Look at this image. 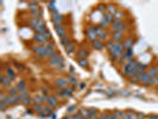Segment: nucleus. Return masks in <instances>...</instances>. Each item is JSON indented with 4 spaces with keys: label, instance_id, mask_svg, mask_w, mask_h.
<instances>
[{
    "label": "nucleus",
    "instance_id": "nucleus-1",
    "mask_svg": "<svg viewBox=\"0 0 158 119\" xmlns=\"http://www.w3.org/2000/svg\"><path fill=\"white\" fill-rule=\"evenodd\" d=\"M139 63L140 62L138 60H136V58H133L132 61L125 62L124 66H123V69H121L123 75L127 76V77H132L133 75H136V69H137Z\"/></svg>",
    "mask_w": 158,
    "mask_h": 119
},
{
    "label": "nucleus",
    "instance_id": "nucleus-2",
    "mask_svg": "<svg viewBox=\"0 0 158 119\" xmlns=\"http://www.w3.org/2000/svg\"><path fill=\"white\" fill-rule=\"evenodd\" d=\"M110 29H112V32H125L127 30V24L121 20L114 19L110 24Z\"/></svg>",
    "mask_w": 158,
    "mask_h": 119
},
{
    "label": "nucleus",
    "instance_id": "nucleus-3",
    "mask_svg": "<svg viewBox=\"0 0 158 119\" xmlns=\"http://www.w3.org/2000/svg\"><path fill=\"white\" fill-rule=\"evenodd\" d=\"M29 11L31 13V17H42L43 11L42 9L38 6L37 1H30L29 3Z\"/></svg>",
    "mask_w": 158,
    "mask_h": 119
},
{
    "label": "nucleus",
    "instance_id": "nucleus-4",
    "mask_svg": "<svg viewBox=\"0 0 158 119\" xmlns=\"http://www.w3.org/2000/svg\"><path fill=\"white\" fill-rule=\"evenodd\" d=\"M49 66L52 68H56V69H61L64 67V60H63V57L58 54L57 56H54L49 60Z\"/></svg>",
    "mask_w": 158,
    "mask_h": 119
},
{
    "label": "nucleus",
    "instance_id": "nucleus-5",
    "mask_svg": "<svg viewBox=\"0 0 158 119\" xmlns=\"http://www.w3.org/2000/svg\"><path fill=\"white\" fill-rule=\"evenodd\" d=\"M96 28L98 26H95V25H89L86 30V37H87L88 41H90V43L96 41V39H99L98 34H96Z\"/></svg>",
    "mask_w": 158,
    "mask_h": 119
},
{
    "label": "nucleus",
    "instance_id": "nucleus-6",
    "mask_svg": "<svg viewBox=\"0 0 158 119\" xmlns=\"http://www.w3.org/2000/svg\"><path fill=\"white\" fill-rule=\"evenodd\" d=\"M113 20H114L113 15H110L108 13H104V14H102V17H101V19H100V26L104 28V29H106L108 25H110V24H112Z\"/></svg>",
    "mask_w": 158,
    "mask_h": 119
},
{
    "label": "nucleus",
    "instance_id": "nucleus-7",
    "mask_svg": "<svg viewBox=\"0 0 158 119\" xmlns=\"http://www.w3.org/2000/svg\"><path fill=\"white\" fill-rule=\"evenodd\" d=\"M74 89H75V87H68V88L60 89V91L57 92V97L61 98V99H67V98L70 97V95H73Z\"/></svg>",
    "mask_w": 158,
    "mask_h": 119
},
{
    "label": "nucleus",
    "instance_id": "nucleus-8",
    "mask_svg": "<svg viewBox=\"0 0 158 119\" xmlns=\"http://www.w3.org/2000/svg\"><path fill=\"white\" fill-rule=\"evenodd\" d=\"M12 80H11V79H9V77H7L4 73L1 74V76H0V83H1V87H3V88H5V89H7V91H9L10 88H12Z\"/></svg>",
    "mask_w": 158,
    "mask_h": 119
},
{
    "label": "nucleus",
    "instance_id": "nucleus-9",
    "mask_svg": "<svg viewBox=\"0 0 158 119\" xmlns=\"http://www.w3.org/2000/svg\"><path fill=\"white\" fill-rule=\"evenodd\" d=\"M96 34H98L99 39H100V41H102V42H105L106 39L108 38V36H109L108 31L106 29H104V28H101L100 25H98V28H96Z\"/></svg>",
    "mask_w": 158,
    "mask_h": 119
},
{
    "label": "nucleus",
    "instance_id": "nucleus-10",
    "mask_svg": "<svg viewBox=\"0 0 158 119\" xmlns=\"http://www.w3.org/2000/svg\"><path fill=\"white\" fill-rule=\"evenodd\" d=\"M55 85L58 89H63V88H68L69 87V82L66 77H57L56 80H55Z\"/></svg>",
    "mask_w": 158,
    "mask_h": 119
},
{
    "label": "nucleus",
    "instance_id": "nucleus-11",
    "mask_svg": "<svg viewBox=\"0 0 158 119\" xmlns=\"http://www.w3.org/2000/svg\"><path fill=\"white\" fill-rule=\"evenodd\" d=\"M139 83L144 86H150V83H151V76L149 75L147 71H145L144 74H141L139 76Z\"/></svg>",
    "mask_w": 158,
    "mask_h": 119
},
{
    "label": "nucleus",
    "instance_id": "nucleus-12",
    "mask_svg": "<svg viewBox=\"0 0 158 119\" xmlns=\"http://www.w3.org/2000/svg\"><path fill=\"white\" fill-rule=\"evenodd\" d=\"M29 23H30V25L32 26V29H35L39 25H42V24H44V20L42 17H31L29 19Z\"/></svg>",
    "mask_w": 158,
    "mask_h": 119
},
{
    "label": "nucleus",
    "instance_id": "nucleus-13",
    "mask_svg": "<svg viewBox=\"0 0 158 119\" xmlns=\"http://www.w3.org/2000/svg\"><path fill=\"white\" fill-rule=\"evenodd\" d=\"M125 35L124 32H112V41L115 43H124L125 42Z\"/></svg>",
    "mask_w": 158,
    "mask_h": 119
},
{
    "label": "nucleus",
    "instance_id": "nucleus-14",
    "mask_svg": "<svg viewBox=\"0 0 158 119\" xmlns=\"http://www.w3.org/2000/svg\"><path fill=\"white\" fill-rule=\"evenodd\" d=\"M63 19H64V15L61 14V13H55V14H52V17H51V20L55 24V26H56V25H62Z\"/></svg>",
    "mask_w": 158,
    "mask_h": 119
},
{
    "label": "nucleus",
    "instance_id": "nucleus-15",
    "mask_svg": "<svg viewBox=\"0 0 158 119\" xmlns=\"http://www.w3.org/2000/svg\"><path fill=\"white\" fill-rule=\"evenodd\" d=\"M92 46H93V49H95L98 51H101V50H104L106 48V44H105V42L100 41V39H96V41L92 42Z\"/></svg>",
    "mask_w": 158,
    "mask_h": 119
},
{
    "label": "nucleus",
    "instance_id": "nucleus-16",
    "mask_svg": "<svg viewBox=\"0 0 158 119\" xmlns=\"http://www.w3.org/2000/svg\"><path fill=\"white\" fill-rule=\"evenodd\" d=\"M33 41L37 43V44H44V43H46L48 42V39H46V37L43 35V34H35L33 35Z\"/></svg>",
    "mask_w": 158,
    "mask_h": 119
},
{
    "label": "nucleus",
    "instance_id": "nucleus-17",
    "mask_svg": "<svg viewBox=\"0 0 158 119\" xmlns=\"http://www.w3.org/2000/svg\"><path fill=\"white\" fill-rule=\"evenodd\" d=\"M134 43H136V39H134V38H132V37H130V38H126V39H125V42L123 43V45H124V49H125V50L133 49V45H134Z\"/></svg>",
    "mask_w": 158,
    "mask_h": 119
},
{
    "label": "nucleus",
    "instance_id": "nucleus-18",
    "mask_svg": "<svg viewBox=\"0 0 158 119\" xmlns=\"http://www.w3.org/2000/svg\"><path fill=\"white\" fill-rule=\"evenodd\" d=\"M88 55H89L88 50H86V49H83V48H81V49H78L76 51V58L77 60H84V58L88 57Z\"/></svg>",
    "mask_w": 158,
    "mask_h": 119
},
{
    "label": "nucleus",
    "instance_id": "nucleus-19",
    "mask_svg": "<svg viewBox=\"0 0 158 119\" xmlns=\"http://www.w3.org/2000/svg\"><path fill=\"white\" fill-rule=\"evenodd\" d=\"M44 50H45V48H44L42 44H37V45H33V46H32V52H33L35 55H37L38 57L42 56L43 52H44Z\"/></svg>",
    "mask_w": 158,
    "mask_h": 119
},
{
    "label": "nucleus",
    "instance_id": "nucleus-20",
    "mask_svg": "<svg viewBox=\"0 0 158 119\" xmlns=\"http://www.w3.org/2000/svg\"><path fill=\"white\" fill-rule=\"evenodd\" d=\"M4 74H5L7 77H9V79H11L12 81L15 79V76H17V73H15L14 69H13L12 67H6V69H5V71H4Z\"/></svg>",
    "mask_w": 158,
    "mask_h": 119
},
{
    "label": "nucleus",
    "instance_id": "nucleus-21",
    "mask_svg": "<svg viewBox=\"0 0 158 119\" xmlns=\"http://www.w3.org/2000/svg\"><path fill=\"white\" fill-rule=\"evenodd\" d=\"M58 101H57V97L56 95H49L48 97V106H50L51 108H55L57 106Z\"/></svg>",
    "mask_w": 158,
    "mask_h": 119
},
{
    "label": "nucleus",
    "instance_id": "nucleus-22",
    "mask_svg": "<svg viewBox=\"0 0 158 119\" xmlns=\"http://www.w3.org/2000/svg\"><path fill=\"white\" fill-rule=\"evenodd\" d=\"M88 110V113H87V118L88 119H98L99 117V112L96 108H87Z\"/></svg>",
    "mask_w": 158,
    "mask_h": 119
},
{
    "label": "nucleus",
    "instance_id": "nucleus-23",
    "mask_svg": "<svg viewBox=\"0 0 158 119\" xmlns=\"http://www.w3.org/2000/svg\"><path fill=\"white\" fill-rule=\"evenodd\" d=\"M55 30H56V34H57V36L60 38L67 36V34H66V28L63 26V24H62V25H56V26H55Z\"/></svg>",
    "mask_w": 158,
    "mask_h": 119
},
{
    "label": "nucleus",
    "instance_id": "nucleus-24",
    "mask_svg": "<svg viewBox=\"0 0 158 119\" xmlns=\"http://www.w3.org/2000/svg\"><path fill=\"white\" fill-rule=\"evenodd\" d=\"M146 65H143V63H139L138 65V67H137V69H136V74L138 75V76H140L141 74H144L145 71H147L146 70Z\"/></svg>",
    "mask_w": 158,
    "mask_h": 119
},
{
    "label": "nucleus",
    "instance_id": "nucleus-25",
    "mask_svg": "<svg viewBox=\"0 0 158 119\" xmlns=\"http://www.w3.org/2000/svg\"><path fill=\"white\" fill-rule=\"evenodd\" d=\"M147 73H149V75H150V76H151V79H152V77L158 76V67H156V66L150 67V68L147 69Z\"/></svg>",
    "mask_w": 158,
    "mask_h": 119
},
{
    "label": "nucleus",
    "instance_id": "nucleus-26",
    "mask_svg": "<svg viewBox=\"0 0 158 119\" xmlns=\"http://www.w3.org/2000/svg\"><path fill=\"white\" fill-rule=\"evenodd\" d=\"M75 48H76V44L74 42H72L68 46H66V52L68 55H73L75 52Z\"/></svg>",
    "mask_w": 158,
    "mask_h": 119
},
{
    "label": "nucleus",
    "instance_id": "nucleus-27",
    "mask_svg": "<svg viewBox=\"0 0 158 119\" xmlns=\"http://www.w3.org/2000/svg\"><path fill=\"white\" fill-rule=\"evenodd\" d=\"M118 10H116V7H115V5H107L106 6V13H108V14H110V15H114V13L116 12Z\"/></svg>",
    "mask_w": 158,
    "mask_h": 119
},
{
    "label": "nucleus",
    "instance_id": "nucleus-28",
    "mask_svg": "<svg viewBox=\"0 0 158 119\" xmlns=\"http://www.w3.org/2000/svg\"><path fill=\"white\" fill-rule=\"evenodd\" d=\"M60 42H61V44L63 45V46H68L70 43H72V39H70V37L67 35V36H64V37H62L61 39H60Z\"/></svg>",
    "mask_w": 158,
    "mask_h": 119
},
{
    "label": "nucleus",
    "instance_id": "nucleus-29",
    "mask_svg": "<svg viewBox=\"0 0 158 119\" xmlns=\"http://www.w3.org/2000/svg\"><path fill=\"white\" fill-rule=\"evenodd\" d=\"M123 119H137V114H136V112H132V111H127V112L124 113Z\"/></svg>",
    "mask_w": 158,
    "mask_h": 119
},
{
    "label": "nucleus",
    "instance_id": "nucleus-30",
    "mask_svg": "<svg viewBox=\"0 0 158 119\" xmlns=\"http://www.w3.org/2000/svg\"><path fill=\"white\" fill-rule=\"evenodd\" d=\"M67 80H68L69 85H72L73 87H76V86L78 85V82H77V79H76L75 76H73V75H68V76H67Z\"/></svg>",
    "mask_w": 158,
    "mask_h": 119
},
{
    "label": "nucleus",
    "instance_id": "nucleus-31",
    "mask_svg": "<svg viewBox=\"0 0 158 119\" xmlns=\"http://www.w3.org/2000/svg\"><path fill=\"white\" fill-rule=\"evenodd\" d=\"M114 19H116V20H121L123 22V19L125 18V13H124V11H121V10H118L115 13H114Z\"/></svg>",
    "mask_w": 158,
    "mask_h": 119
},
{
    "label": "nucleus",
    "instance_id": "nucleus-32",
    "mask_svg": "<svg viewBox=\"0 0 158 119\" xmlns=\"http://www.w3.org/2000/svg\"><path fill=\"white\" fill-rule=\"evenodd\" d=\"M48 7H49V10L52 12V14L58 13L57 7H56V1H49V3H48Z\"/></svg>",
    "mask_w": 158,
    "mask_h": 119
},
{
    "label": "nucleus",
    "instance_id": "nucleus-33",
    "mask_svg": "<svg viewBox=\"0 0 158 119\" xmlns=\"http://www.w3.org/2000/svg\"><path fill=\"white\" fill-rule=\"evenodd\" d=\"M133 55H134V51H133V49H129V50H125L126 62H127V61H132V60H133Z\"/></svg>",
    "mask_w": 158,
    "mask_h": 119
},
{
    "label": "nucleus",
    "instance_id": "nucleus-34",
    "mask_svg": "<svg viewBox=\"0 0 158 119\" xmlns=\"http://www.w3.org/2000/svg\"><path fill=\"white\" fill-rule=\"evenodd\" d=\"M7 92H9V94H7L9 97H15V95H19V91H18V88L15 86L12 87V88H10Z\"/></svg>",
    "mask_w": 158,
    "mask_h": 119
},
{
    "label": "nucleus",
    "instance_id": "nucleus-35",
    "mask_svg": "<svg viewBox=\"0 0 158 119\" xmlns=\"http://www.w3.org/2000/svg\"><path fill=\"white\" fill-rule=\"evenodd\" d=\"M115 45H116V43H115L114 41H112V39H110V41H108V42L106 43V49H107V51H108V52L112 51L114 48H115Z\"/></svg>",
    "mask_w": 158,
    "mask_h": 119
},
{
    "label": "nucleus",
    "instance_id": "nucleus-36",
    "mask_svg": "<svg viewBox=\"0 0 158 119\" xmlns=\"http://www.w3.org/2000/svg\"><path fill=\"white\" fill-rule=\"evenodd\" d=\"M15 87L18 88L19 92H20V91H24V89H26V82H25L24 80H20V81H18L17 85H15Z\"/></svg>",
    "mask_w": 158,
    "mask_h": 119
},
{
    "label": "nucleus",
    "instance_id": "nucleus-37",
    "mask_svg": "<svg viewBox=\"0 0 158 119\" xmlns=\"http://www.w3.org/2000/svg\"><path fill=\"white\" fill-rule=\"evenodd\" d=\"M76 111H77V107L75 105H70L68 108H67V114L68 116H72L74 113H76Z\"/></svg>",
    "mask_w": 158,
    "mask_h": 119
},
{
    "label": "nucleus",
    "instance_id": "nucleus-38",
    "mask_svg": "<svg viewBox=\"0 0 158 119\" xmlns=\"http://www.w3.org/2000/svg\"><path fill=\"white\" fill-rule=\"evenodd\" d=\"M78 65H80L82 68H88L89 67V61L84 58V60H78Z\"/></svg>",
    "mask_w": 158,
    "mask_h": 119
},
{
    "label": "nucleus",
    "instance_id": "nucleus-39",
    "mask_svg": "<svg viewBox=\"0 0 158 119\" xmlns=\"http://www.w3.org/2000/svg\"><path fill=\"white\" fill-rule=\"evenodd\" d=\"M126 62V56H125V52L124 54H121L119 57H118V60H116V63L119 66H121V65H124V63Z\"/></svg>",
    "mask_w": 158,
    "mask_h": 119
},
{
    "label": "nucleus",
    "instance_id": "nucleus-40",
    "mask_svg": "<svg viewBox=\"0 0 158 119\" xmlns=\"http://www.w3.org/2000/svg\"><path fill=\"white\" fill-rule=\"evenodd\" d=\"M43 46L45 48V49H55V43L51 42V41H48L46 43L43 44Z\"/></svg>",
    "mask_w": 158,
    "mask_h": 119
},
{
    "label": "nucleus",
    "instance_id": "nucleus-41",
    "mask_svg": "<svg viewBox=\"0 0 158 119\" xmlns=\"http://www.w3.org/2000/svg\"><path fill=\"white\" fill-rule=\"evenodd\" d=\"M19 95L21 97L23 100H24L25 98H29V91H27V88L24 89V91H20V92H19Z\"/></svg>",
    "mask_w": 158,
    "mask_h": 119
},
{
    "label": "nucleus",
    "instance_id": "nucleus-42",
    "mask_svg": "<svg viewBox=\"0 0 158 119\" xmlns=\"http://www.w3.org/2000/svg\"><path fill=\"white\" fill-rule=\"evenodd\" d=\"M51 111H52V108L50 106H43V113H45L46 116H49L51 113Z\"/></svg>",
    "mask_w": 158,
    "mask_h": 119
},
{
    "label": "nucleus",
    "instance_id": "nucleus-43",
    "mask_svg": "<svg viewBox=\"0 0 158 119\" xmlns=\"http://www.w3.org/2000/svg\"><path fill=\"white\" fill-rule=\"evenodd\" d=\"M124 113H125V112H123V111H119V110L114 111V114H115V117H116L118 119H123V117H124Z\"/></svg>",
    "mask_w": 158,
    "mask_h": 119
},
{
    "label": "nucleus",
    "instance_id": "nucleus-44",
    "mask_svg": "<svg viewBox=\"0 0 158 119\" xmlns=\"http://www.w3.org/2000/svg\"><path fill=\"white\" fill-rule=\"evenodd\" d=\"M130 80H131V82H133V83H139V76L136 74V75H133L132 77H130Z\"/></svg>",
    "mask_w": 158,
    "mask_h": 119
},
{
    "label": "nucleus",
    "instance_id": "nucleus-45",
    "mask_svg": "<svg viewBox=\"0 0 158 119\" xmlns=\"http://www.w3.org/2000/svg\"><path fill=\"white\" fill-rule=\"evenodd\" d=\"M150 86H158V76L151 79V83H150Z\"/></svg>",
    "mask_w": 158,
    "mask_h": 119
},
{
    "label": "nucleus",
    "instance_id": "nucleus-46",
    "mask_svg": "<svg viewBox=\"0 0 158 119\" xmlns=\"http://www.w3.org/2000/svg\"><path fill=\"white\" fill-rule=\"evenodd\" d=\"M31 102H32V99H31L30 97H29V98H25L24 100H23V104H24L25 106H27V105H30V104H31Z\"/></svg>",
    "mask_w": 158,
    "mask_h": 119
},
{
    "label": "nucleus",
    "instance_id": "nucleus-47",
    "mask_svg": "<svg viewBox=\"0 0 158 119\" xmlns=\"http://www.w3.org/2000/svg\"><path fill=\"white\" fill-rule=\"evenodd\" d=\"M98 11H100L102 14L106 13V6H105V5H100V6L98 7Z\"/></svg>",
    "mask_w": 158,
    "mask_h": 119
},
{
    "label": "nucleus",
    "instance_id": "nucleus-48",
    "mask_svg": "<svg viewBox=\"0 0 158 119\" xmlns=\"http://www.w3.org/2000/svg\"><path fill=\"white\" fill-rule=\"evenodd\" d=\"M136 114H137V119H145V118H146V116H145L144 113H140V112H137Z\"/></svg>",
    "mask_w": 158,
    "mask_h": 119
},
{
    "label": "nucleus",
    "instance_id": "nucleus-49",
    "mask_svg": "<svg viewBox=\"0 0 158 119\" xmlns=\"http://www.w3.org/2000/svg\"><path fill=\"white\" fill-rule=\"evenodd\" d=\"M7 107H9V106H6V105L4 104V102H0V110H1L3 112H4V111H5Z\"/></svg>",
    "mask_w": 158,
    "mask_h": 119
},
{
    "label": "nucleus",
    "instance_id": "nucleus-50",
    "mask_svg": "<svg viewBox=\"0 0 158 119\" xmlns=\"http://www.w3.org/2000/svg\"><path fill=\"white\" fill-rule=\"evenodd\" d=\"M107 119H118V118L115 117V114H114V113H108Z\"/></svg>",
    "mask_w": 158,
    "mask_h": 119
},
{
    "label": "nucleus",
    "instance_id": "nucleus-51",
    "mask_svg": "<svg viewBox=\"0 0 158 119\" xmlns=\"http://www.w3.org/2000/svg\"><path fill=\"white\" fill-rule=\"evenodd\" d=\"M145 119H157V116H155V114H147Z\"/></svg>",
    "mask_w": 158,
    "mask_h": 119
},
{
    "label": "nucleus",
    "instance_id": "nucleus-52",
    "mask_svg": "<svg viewBox=\"0 0 158 119\" xmlns=\"http://www.w3.org/2000/svg\"><path fill=\"white\" fill-rule=\"evenodd\" d=\"M17 67H18V69H20V70H23V69H24V66H23V65H20V63H19V65H18Z\"/></svg>",
    "mask_w": 158,
    "mask_h": 119
},
{
    "label": "nucleus",
    "instance_id": "nucleus-53",
    "mask_svg": "<svg viewBox=\"0 0 158 119\" xmlns=\"http://www.w3.org/2000/svg\"><path fill=\"white\" fill-rule=\"evenodd\" d=\"M84 87H86V83H81V85H80V88H81V89L84 88Z\"/></svg>",
    "mask_w": 158,
    "mask_h": 119
},
{
    "label": "nucleus",
    "instance_id": "nucleus-54",
    "mask_svg": "<svg viewBox=\"0 0 158 119\" xmlns=\"http://www.w3.org/2000/svg\"><path fill=\"white\" fill-rule=\"evenodd\" d=\"M63 119H72V117H70V116H68V114H67V116H66L64 118H63Z\"/></svg>",
    "mask_w": 158,
    "mask_h": 119
},
{
    "label": "nucleus",
    "instance_id": "nucleus-55",
    "mask_svg": "<svg viewBox=\"0 0 158 119\" xmlns=\"http://www.w3.org/2000/svg\"><path fill=\"white\" fill-rule=\"evenodd\" d=\"M80 119H88V118H87L86 116H82V114H81V117H80Z\"/></svg>",
    "mask_w": 158,
    "mask_h": 119
},
{
    "label": "nucleus",
    "instance_id": "nucleus-56",
    "mask_svg": "<svg viewBox=\"0 0 158 119\" xmlns=\"http://www.w3.org/2000/svg\"><path fill=\"white\" fill-rule=\"evenodd\" d=\"M156 91H157V92H158V86H156Z\"/></svg>",
    "mask_w": 158,
    "mask_h": 119
}]
</instances>
